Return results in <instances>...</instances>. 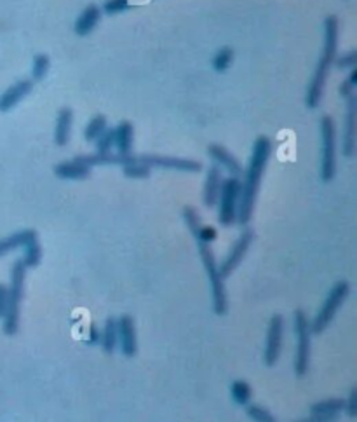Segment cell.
<instances>
[{"label": "cell", "instance_id": "1f68e13d", "mask_svg": "<svg viewBox=\"0 0 357 422\" xmlns=\"http://www.w3.org/2000/svg\"><path fill=\"white\" fill-rule=\"evenodd\" d=\"M333 65L340 70H354L357 66V51H349L342 56H334Z\"/></svg>", "mask_w": 357, "mask_h": 422}, {"label": "cell", "instance_id": "f1b7e54d", "mask_svg": "<svg viewBox=\"0 0 357 422\" xmlns=\"http://www.w3.org/2000/svg\"><path fill=\"white\" fill-rule=\"evenodd\" d=\"M122 171L127 178H146L150 175L148 166L143 164L136 156H133V159L122 166Z\"/></svg>", "mask_w": 357, "mask_h": 422}, {"label": "cell", "instance_id": "836d02e7", "mask_svg": "<svg viewBox=\"0 0 357 422\" xmlns=\"http://www.w3.org/2000/svg\"><path fill=\"white\" fill-rule=\"evenodd\" d=\"M129 8H131L129 0H107L101 11L108 16H114V14H119V12L127 11Z\"/></svg>", "mask_w": 357, "mask_h": 422}, {"label": "cell", "instance_id": "6da1fadb", "mask_svg": "<svg viewBox=\"0 0 357 422\" xmlns=\"http://www.w3.org/2000/svg\"><path fill=\"white\" fill-rule=\"evenodd\" d=\"M272 153V142L267 136H258L254 140L251 158L248 162L246 171H242L244 178L241 180V196H239L237 220L239 225L246 227L250 223L251 215L254 210V201H256L258 188H260L261 177L267 168V162Z\"/></svg>", "mask_w": 357, "mask_h": 422}, {"label": "cell", "instance_id": "484cf974", "mask_svg": "<svg viewBox=\"0 0 357 422\" xmlns=\"http://www.w3.org/2000/svg\"><path fill=\"white\" fill-rule=\"evenodd\" d=\"M230 396L234 399V403L241 405V407H246L251 401V388L246 380H234L230 386Z\"/></svg>", "mask_w": 357, "mask_h": 422}, {"label": "cell", "instance_id": "8992f818", "mask_svg": "<svg viewBox=\"0 0 357 422\" xmlns=\"http://www.w3.org/2000/svg\"><path fill=\"white\" fill-rule=\"evenodd\" d=\"M321 180L330 184L336 173V129L330 115L321 117Z\"/></svg>", "mask_w": 357, "mask_h": 422}, {"label": "cell", "instance_id": "83f0119b", "mask_svg": "<svg viewBox=\"0 0 357 422\" xmlns=\"http://www.w3.org/2000/svg\"><path fill=\"white\" fill-rule=\"evenodd\" d=\"M51 66V60L47 54H37L34 56V62H31V81H42L44 77L47 75Z\"/></svg>", "mask_w": 357, "mask_h": 422}, {"label": "cell", "instance_id": "9c48e42d", "mask_svg": "<svg viewBox=\"0 0 357 422\" xmlns=\"http://www.w3.org/2000/svg\"><path fill=\"white\" fill-rule=\"evenodd\" d=\"M251 241H253V230L246 229L241 236H239L237 241L232 245V248H230V251L227 253V257L223 258L222 264L218 265L220 276H222L223 280L230 276V274L235 271V267L241 264V260L244 258L246 251L250 249Z\"/></svg>", "mask_w": 357, "mask_h": 422}, {"label": "cell", "instance_id": "8d00e7d4", "mask_svg": "<svg viewBox=\"0 0 357 422\" xmlns=\"http://www.w3.org/2000/svg\"><path fill=\"white\" fill-rule=\"evenodd\" d=\"M343 410H347L349 417H356L357 415V389L350 391L349 399L345 401V408H343Z\"/></svg>", "mask_w": 357, "mask_h": 422}, {"label": "cell", "instance_id": "603a6c76", "mask_svg": "<svg viewBox=\"0 0 357 422\" xmlns=\"http://www.w3.org/2000/svg\"><path fill=\"white\" fill-rule=\"evenodd\" d=\"M345 408V399L342 398H330L323 401L314 403L310 407L312 414H326V415H340Z\"/></svg>", "mask_w": 357, "mask_h": 422}, {"label": "cell", "instance_id": "44dd1931", "mask_svg": "<svg viewBox=\"0 0 357 422\" xmlns=\"http://www.w3.org/2000/svg\"><path fill=\"white\" fill-rule=\"evenodd\" d=\"M34 238H37V232L31 229L20 230V232H14V234L8 236V238L0 239V257L11 253L18 248H25L28 241H31Z\"/></svg>", "mask_w": 357, "mask_h": 422}, {"label": "cell", "instance_id": "ac0fdd59", "mask_svg": "<svg viewBox=\"0 0 357 422\" xmlns=\"http://www.w3.org/2000/svg\"><path fill=\"white\" fill-rule=\"evenodd\" d=\"M101 19V9L98 5H88L84 11L79 14V18L75 19L73 23V32L79 35V37H85V35L91 34L94 28L98 27Z\"/></svg>", "mask_w": 357, "mask_h": 422}, {"label": "cell", "instance_id": "cb8c5ba5", "mask_svg": "<svg viewBox=\"0 0 357 422\" xmlns=\"http://www.w3.org/2000/svg\"><path fill=\"white\" fill-rule=\"evenodd\" d=\"M107 127H108L107 117H105V115H94V117L89 121L88 126H85V129H84L85 142H89V143L96 142L98 136H100V134L103 133Z\"/></svg>", "mask_w": 357, "mask_h": 422}, {"label": "cell", "instance_id": "7a4b0ae2", "mask_svg": "<svg viewBox=\"0 0 357 422\" xmlns=\"http://www.w3.org/2000/svg\"><path fill=\"white\" fill-rule=\"evenodd\" d=\"M338 47V18L334 14H330L324 18V44L321 56H319L317 63H315L314 73L308 82L307 95H305V105L308 110H315L321 103L323 98L324 86H326L328 75L333 66L334 56H336Z\"/></svg>", "mask_w": 357, "mask_h": 422}, {"label": "cell", "instance_id": "8fae6325", "mask_svg": "<svg viewBox=\"0 0 357 422\" xmlns=\"http://www.w3.org/2000/svg\"><path fill=\"white\" fill-rule=\"evenodd\" d=\"M347 114L342 129V153L343 158H352L356 152V124H357V98L356 95L347 98Z\"/></svg>", "mask_w": 357, "mask_h": 422}, {"label": "cell", "instance_id": "3957f363", "mask_svg": "<svg viewBox=\"0 0 357 422\" xmlns=\"http://www.w3.org/2000/svg\"><path fill=\"white\" fill-rule=\"evenodd\" d=\"M25 276H27V265L23 260H16L11 271V286L8 288V307L4 314V334L14 335L20 325V303L23 299Z\"/></svg>", "mask_w": 357, "mask_h": 422}, {"label": "cell", "instance_id": "4fadbf2b", "mask_svg": "<svg viewBox=\"0 0 357 422\" xmlns=\"http://www.w3.org/2000/svg\"><path fill=\"white\" fill-rule=\"evenodd\" d=\"M117 345H119L120 353L126 358H133L138 351L135 319L127 314L120 316L117 319Z\"/></svg>", "mask_w": 357, "mask_h": 422}, {"label": "cell", "instance_id": "ffe728a7", "mask_svg": "<svg viewBox=\"0 0 357 422\" xmlns=\"http://www.w3.org/2000/svg\"><path fill=\"white\" fill-rule=\"evenodd\" d=\"M54 175L62 180H84L91 175V168L72 159V161L58 162L54 166Z\"/></svg>", "mask_w": 357, "mask_h": 422}, {"label": "cell", "instance_id": "ba28073f", "mask_svg": "<svg viewBox=\"0 0 357 422\" xmlns=\"http://www.w3.org/2000/svg\"><path fill=\"white\" fill-rule=\"evenodd\" d=\"M295 335H296V356H295V372L298 377H304L308 369V358H310V326L304 311L295 312Z\"/></svg>", "mask_w": 357, "mask_h": 422}, {"label": "cell", "instance_id": "f546056e", "mask_svg": "<svg viewBox=\"0 0 357 422\" xmlns=\"http://www.w3.org/2000/svg\"><path fill=\"white\" fill-rule=\"evenodd\" d=\"M96 153H110L114 150V127H107L94 142Z\"/></svg>", "mask_w": 357, "mask_h": 422}, {"label": "cell", "instance_id": "e575fe53", "mask_svg": "<svg viewBox=\"0 0 357 422\" xmlns=\"http://www.w3.org/2000/svg\"><path fill=\"white\" fill-rule=\"evenodd\" d=\"M192 236L196 238V241L209 245V243H213L216 238H218V232H216L215 227H211V225H200L199 229L196 230V234H192Z\"/></svg>", "mask_w": 357, "mask_h": 422}, {"label": "cell", "instance_id": "74e56055", "mask_svg": "<svg viewBox=\"0 0 357 422\" xmlns=\"http://www.w3.org/2000/svg\"><path fill=\"white\" fill-rule=\"evenodd\" d=\"M340 415H326V414H312L310 417L298 422H336Z\"/></svg>", "mask_w": 357, "mask_h": 422}, {"label": "cell", "instance_id": "4316f807", "mask_svg": "<svg viewBox=\"0 0 357 422\" xmlns=\"http://www.w3.org/2000/svg\"><path fill=\"white\" fill-rule=\"evenodd\" d=\"M232 62H234V51H232L230 47H222V49L216 51L215 56H213L211 66L215 72L222 73L230 69Z\"/></svg>", "mask_w": 357, "mask_h": 422}, {"label": "cell", "instance_id": "30bf717a", "mask_svg": "<svg viewBox=\"0 0 357 422\" xmlns=\"http://www.w3.org/2000/svg\"><path fill=\"white\" fill-rule=\"evenodd\" d=\"M282 332H285V318L280 314H274L269 321L267 330L265 351H263V361L267 367H274L279 360L280 344H282Z\"/></svg>", "mask_w": 357, "mask_h": 422}, {"label": "cell", "instance_id": "9a60e30c", "mask_svg": "<svg viewBox=\"0 0 357 422\" xmlns=\"http://www.w3.org/2000/svg\"><path fill=\"white\" fill-rule=\"evenodd\" d=\"M31 88H34V81H18L11 86V88L5 89L2 95H0V112H9L16 107V105L23 101L28 95H30Z\"/></svg>", "mask_w": 357, "mask_h": 422}, {"label": "cell", "instance_id": "4dcf8cb0", "mask_svg": "<svg viewBox=\"0 0 357 422\" xmlns=\"http://www.w3.org/2000/svg\"><path fill=\"white\" fill-rule=\"evenodd\" d=\"M246 414L253 422H277L276 417L260 405H246Z\"/></svg>", "mask_w": 357, "mask_h": 422}, {"label": "cell", "instance_id": "d6a6232c", "mask_svg": "<svg viewBox=\"0 0 357 422\" xmlns=\"http://www.w3.org/2000/svg\"><path fill=\"white\" fill-rule=\"evenodd\" d=\"M356 88H357V70H350V75L347 77L345 81H343V84L340 86V96H342L343 100H347V98H350V96L356 95Z\"/></svg>", "mask_w": 357, "mask_h": 422}, {"label": "cell", "instance_id": "277c9868", "mask_svg": "<svg viewBox=\"0 0 357 422\" xmlns=\"http://www.w3.org/2000/svg\"><path fill=\"white\" fill-rule=\"evenodd\" d=\"M199 246L200 260H202L204 271L208 274L209 284H211V295H213V309H215L216 314L223 316L227 312L228 303H227V295H225V286H223V277L220 276L218 264H216V258L213 255L211 248L206 243L197 241Z\"/></svg>", "mask_w": 357, "mask_h": 422}, {"label": "cell", "instance_id": "f35d334b", "mask_svg": "<svg viewBox=\"0 0 357 422\" xmlns=\"http://www.w3.org/2000/svg\"><path fill=\"white\" fill-rule=\"evenodd\" d=\"M100 335H101V330H98V326L91 325V326H89V332H88V337H85V342H88L89 345L100 344Z\"/></svg>", "mask_w": 357, "mask_h": 422}, {"label": "cell", "instance_id": "5b68a950", "mask_svg": "<svg viewBox=\"0 0 357 422\" xmlns=\"http://www.w3.org/2000/svg\"><path fill=\"white\" fill-rule=\"evenodd\" d=\"M349 292H350V286L347 281H338V283H334L333 286H331L330 293H328L326 299H324V302H323V306H321V309H319V312L314 316L312 321H308V326H310V334H323V332L326 330L328 326H330L331 319L334 318L336 311L343 303V300L349 297Z\"/></svg>", "mask_w": 357, "mask_h": 422}, {"label": "cell", "instance_id": "52a82bcc", "mask_svg": "<svg viewBox=\"0 0 357 422\" xmlns=\"http://www.w3.org/2000/svg\"><path fill=\"white\" fill-rule=\"evenodd\" d=\"M239 196H241V180L235 177H228L223 180L222 190L218 197V222L223 227L234 225L237 220Z\"/></svg>", "mask_w": 357, "mask_h": 422}, {"label": "cell", "instance_id": "d6986e66", "mask_svg": "<svg viewBox=\"0 0 357 422\" xmlns=\"http://www.w3.org/2000/svg\"><path fill=\"white\" fill-rule=\"evenodd\" d=\"M73 112L72 108L63 107L56 115V126H54V143L58 147H65L70 142V133H72Z\"/></svg>", "mask_w": 357, "mask_h": 422}, {"label": "cell", "instance_id": "d590c367", "mask_svg": "<svg viewBox=\"0 0 357 422\" xmlns=\"http://www.w3.org/2000/svg\"><path fill=\"white\" fill-rule=\"evenodd\" d=\"M183 220H185V223H187V227H189L192 234H196V230L199 229L200 225H202V223H200L199 215H197V211L194 210L192 206H185L183 208Z\"/></svg>", "mask_w": 357, "mask_h": 422}, {"label": "cell", "instance_id": "e0dca14e", "mask_svg": "<svg viewBox=\"0 0 357 422\" xmlns=\"http://www.w3.org/2000/svg\"><path fill=\"white\" fill-rule=\"evenodd\" d=\"M135 145V127L129 121H122L114 127V149L119 156H133Z\"/></svg>", "mask_w": 357, "mask_h": 422}, {"label": "cell", "instance_id": "2e32d148", "mask_svg": "<svg viewBox=\"0 0 357 422\" xmlns=\"http://www.w3.org/2000/svg\"><path fill=\"white\" fill-rule=\"evenodd\" d=\"M222 169L218 168L216 164L209 166L208 173H206V182H204V188H202V201L204 206L206 208H213L216 206L220 197V190H222Z\"/></svg>", "mask_w": 357, "mask_h": 422}, {"label": "cell", "instance_id": "7c38bea8", "mask_svg": "<svg viewBox=\"0 0 357 422\" xmlns=\"http://www.w3.org/2000/svg\"><path fill=\"white\" fill-rule=\"evenodd\" d=\"M140 161L146 164L148 168L155 166V168L164 169H176V171L185 173H199L202 171V164L192 159H180V158H166V156H138Z\"/></svg>", "mask_w": 357, "mask_h": 422}, {"label": "cell", "instance_id": "7402d4cb", "mask_svg": "<svg viewBox=\"0 0 357 422\" xmlns=\"http://www.w3.org/2000/svg\"><path fill=\"white\" fill-rule=\"evenodd\" d=\"M100 344L107 354H111L117 347V319L108 318L105 321L103 330L100 335Z\"/></svg>", "mask_w": 357, "mask_h": 422}, {"label": "cell", "instance_id": "ab89813d", "mask_svg": "<svg viewBox=\"0 0 357 422\" xmlns=\"http://www.w3.org/2000/svg\"><path fill=\"white\" fill-rule=\"evenodd\" d=\"M5 307H8V286L0 284V318H4Z\"/></svg>", "mask_w": 357, "mask_h": 422}, {"label": "cell", "instance_id": "5bb4252c", "mask_svg": "<svg viewBox=\"0 0 357 422\" xmlns=\"http://www.w3.org/2000/svg\"><path fill=\"white\" fill-rule=\"evenodd\" d=\"M208 153L211 161L215 162L220 169H225L230 177L239 178L242 175V171H244L241 162H239L225 147L218 145V143H211V145L208 147Z\"/></svg>", "mask_w": 357, "mask_h": 422}, {"label": "cell", "instance_id": "d4e9b609", "mask_svg": "<svg viewBox=\"0 0 357 422\" xmlns=\"http://www.w3.org/2000/svg\"><path fill=\"white\" fill-rule=\"evenodd\" d=\"M21 260L27 265V269L37 267L40 264V260H42V248L39 245V238H34L25 245V255Z\"/></svg>", "mask_w": 357, "mask_h": 422}]
</instances>
